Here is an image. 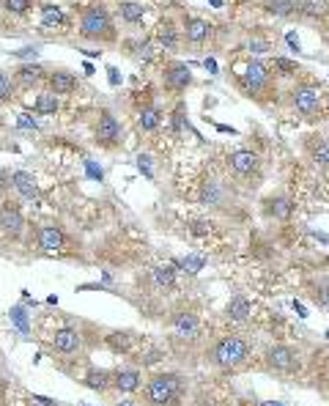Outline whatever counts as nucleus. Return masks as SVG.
<instances>
[{"instance_id": "79ce46f5", "label": "nucleus", "mask_w": 329, "mask_h": 406, "mask_svg": "<svg viewBox=\"0 0 329 406\" xmlns=\"http://www.w3.org/2000/svg\"><path fill=\"white\" fill-rule=\"evenodd\" d=\"M126 343H129V335L126 332H115V335H110V346L118 351V349H126Z\"/></svg>"}, {"instance_id": "72a5a7b5", "label": "nucleus", "mask_w": 329, "mask_h": 406, "mask_svg": "<svg viewBox=\"0 0 329 406\" xmlns=\"http://www.w3.org/2000/svg\"><path fill=\"white\" fill-rule=\"evenodd\" d=\"M132 47L138 50V53H135V58H138V61H146V64H149V61L154 58V47H151V41H149V39H143V41H135Z\"/></svg>"}, {"instance_id": "2f4dec72", "label": "nucleus", "mask_w": 329, "mask_h": 406, "mask_svg": "<svg viewBox=\"0 0 329 406\" xmlns=\"http://www.w3.org/2000/svg\"><path fill=\"white\" fill-rule=\"evenodd\" d=\"M272 69L277 77H297L299 75V64L297 61H288V58H274L272 61Z\"/></svg>"}, {"instance_id": "f3484780", "label": "nucleus", "mask_w": 329, "mask_h": 406, "mask_svg": "<svg viewBox=\"0 0 329 406\" xmlns=\"http://www.w3.org/2000/svg\"><path fill=\"white\" fill-rule=\"evenodd\" d=\"M140 385H143V376L138 368H121L113 373V387L121 393H135V390H140Z\"/></svg>"}, {"instance_id": "473e14b6", "label": "nucleus", "mask_w": 329, "mask_h": 406, "mask_svg": "<svg viewBox=\"0 0 329 406\" xmlns=\"http://www.w3.org/2000/svg\"><path fill=\"white\" fill-rule=\"evenodd\" d=\"M220 198H223V192H220V187H217V181H203V190H200V201L203 203H212V206H217L220 203Z\"/></svg>"}, {"instance_id": "9b49d317", "label": "nucleus", "mask_w": 329, "mask_h": 406, "mask_svg": "<svg viewBox=\"0 0 329 406\" xmlns=\"http://www.w3.org/2000/svg\"><path fill=\"white\" fill-rule=\"evenodd\" d=\"M22 228H25V217H22V209H19L17 203L6 201V203L0 206V231H3L6 237L17 239V237L22 234Z\"/></svg>"}, {"instance_id": "39448f33", "label": "nucleus", "mask_w": 329, "mask_h": 406, "mask_svg": "<svg viewBox=\"0 0 329 406\" xmlns=\"http://www.w3.org/2000/svg\"><path fill=\"white\" fill-rule=\"evenodd\" d=\"M288 104L302 118H316L321 116V91L313 82H297L288 91Z\"/></svg>"}, {"instance_id": "cd10ccee", "label": "nucleus", "mask_w": 329, "mask_h": 406, "mask_svg": "<svg viewBox=\"0 0 329 406\" xmlns=\"http://www.w3.org/2000/svg\"><path fill=\"white\" fill-rule=\"evenodd\" d=\"M82 385H85L88 390L104 393L107 387H113V373H107V371H88L85 379H82Z\"/></svg>"}, {"instance_id": "7c9ffc66", "label": "nucleus", "mask_w": 329, "mask_h": 406, "mask_svg": "<svg viewBox=\"0 0 329 406\" xmlns=\"http://www.w3.org/2000/svg\"><path fill=\"white\" fill-rule=\"evenodd\" d=\"M64 22H66V14L58 6H53V3L41 6V25L44 28H61Z\"/></svg>"}, {"instance_id": "b1692460", "label": "nucleus", "mask_w": 329, "mask_h": 406, "mask_svg": "<svg viewBox=\"0 0 329 406\" xmlns=\"http://www.w3.org/2000/svg\"><path fill=\"white\" fill-rule=\"evenodd\" d=\"M261 8L272 17H280V19H288L294 14H299V0H263Z\"/></svg>"}, {"instance_id": "f257e3e1", "label": "nucleus", "mask_w": 329, "mask_h": 406, "mask_svg": "<svg viewBox=\"0 0 329 406\" xmlns=\"http://www.w3.org/2000/svg\"><path fill=\"white\" fill-rule=\"evenodd\" d=\"M80 36L88 41H115L113 17L104 3H91L80 11Z\"/></svg>"}, {"instance_id": "c9c22d12", "label": "nucleus", "mask_w": 329, "mask_h": 406, "mask_svg": "<svg viewBox=\"0 0 329 406\" xmlns=\"http://www.w3.org/2000/svg\"><path fill=\"white\" fill-rule=\"evenodd\" d=\"M11 322H14V326L22 332V335H28L30 332V326H28V313L17 305V308H11Z\"/></svg>"}, {"instance_id": "6ab92c4d", "label": "nucleus", "mask_w": 329, "mask_h": 406, "mask_svg": "<svg viewBox=\"0 0 329 406\" xmlns=\"http://www.w3.org/2000/svg\"><path fill=\"white\" fill-rule=\"evenodd\" d=\"M14 82L22 85V88H33V85L47 82V75H44V69L39 64H25V66H19L14 72Z\"/></svg>"}, {"instance_id": "8fccbe9b", "label": "nucleus", "mask_w": 329, "mask_h": 406, "mask_svg": "<svg viewBox=\"0 0 329 406\" xmlns=\"http://www.w3.org/2000/svg\"><path fill=\"white\" fill-rule=\"evenodd\" d=\"M209 3H212V6H217V8H220V6H223V3H220V0H209Z\"/></svg>"}, {"instance_id": "aec40b11", "label": "nucleus", "mask_w": 329, "mask_h": 406, "mask_svg": "<svg viewBox=\"0 0 329 406\" xmlns=\"http://www.w3.org/2000/svg\"><path fill=\"white\" fill-rule=\"evenodd\" d=\"M250 316H252V302H250L247 297H242V294H236V297L225 305V319H228V322L245 324Z\"/></svg>"}, {"instance_id": "c85d7f7f", "label": "nucleus", "mask_w": 329, "mask_h": 406, "mask_svg": "<svg viewBox=\"0 0 329 406\" xmlns=\"http://www.w3.org/2000/svg\"><path fill=\"white\" fill-rule=\"evenodd\" d=\"M310 297L321 311H329V277H319L310 283Z\"/></svg>"}, {"instance_id": "6e6552de", "label": "nucleus", "mask_w": 329, "mask_h": 406, "mask_svg": "<svg viewBox=\"0 0 329 406\" xmlns=\"http://www.w3.org/2000/svg\"><path fill=\"white\" fill-rule=\"evenodd\" d=\"M228 170L236 178H258L261 176V157L250 149H236L228 154Z\"/></svg>"}, {"instance_id": "412c9836", "label": "nucleus", "mask_w": 329, "mask_h": 406, "mask_svg": "<svg viewBox=\"0 0 329 406\" xmlns=\"http://www.w3.org/2000/svg\"><path fill=\"white\" fill-rule=\"evenodd\" d=\"M11 184H14V190H17L25 201H36V198H39V184H36V178H33L30 173H25V170L11 173Z\"/></svg>"}, {"instance_id": "3c124183", "label": "nucleus", "mask_w": 329, "mask_h": 406, "mask_svg": "<svg viewBox=\"0 0 329 406\" xmlns=\"http://www.w3.org/2000/svg\"><path fill=\"white\" fill-rule=\"evenodd\" d=\"M3 390H6V385H3V379H0V396H3Z\"/></svg>"}, {"instance_id": "a19ab883", "label": "nucleus", "mask_w": 329, "mask_h": 406, "mask_svg": "<svg viewBox=\"0 0 329 406\" xmlns=\"http://www.w3.org/2000/svg\"><path fill=\"white\" fill-rule=\"evenodd\" d=\"M247 47H250V53H258V55L272 50V44H269L266 39H250V44H247Z\"/></svg>"}, {"instance_id": "c756f323", "label": "nucleus", "mask_w": 329, "mask_h": 406, "mask_svg": "<svg viewBox=\"0 0 329 406\" xmlns=\"http://www.w3.org/2000/svg\"><path fill=\"white\" fill-rule=\"evenodd\" d=\"M118 11H121V19L129 22V25H135V22H140V19L146 17V8H143L140 3H135V0H124V3L118 6Z\"/></svg>"}, {"instance_id": "c03bdc74", "label": "nucleus", "mask_w": 329, "mask_h": 406, "mask_svg": "<svg viewBox=\"0 0 329 406\" xmlns=\"http://www.w3.org/2000/svg\"><path fill=\"white\" fill-rule=\"evenodd\" d=\"M6 187H11V173H8V170H0V192H3Z\"/></svg>"}, {"instance_id": "7ed1b4c3", "label": "nucleus", "mask_w": 329, "mask_h": 406, "mask_svg": "<svg viewBox=\"0 0 329 406\" xmlns=\"http://www.w3.org/2000/svg\"><path fill=\"white\" fill-rule=\"evenodd\" d=\"M247 357H250V343L239 335H225L209 349V362L223 371L239 368L242 362H247Z\"/></svg>"}, {"instance_id": "a211bd4d", "label": "nucleus", "mask_w": 329, "mask_h": 406, "mask_svg": "<svg viewBox=\"0 0 329 406\" xmlns=\"http://www.w3.org/2000/svg\"><path fill=\"white\" fill-rule=\"evenodd\" d=\"M64 244H66V234L58 225H41L39 228V247L41 250L55 252V250H64Z\"/></svg>"}, {"instance_id": "9d476101", "label": "nucleus", "mask_w": 329, "mask_h": 406, "mask_svg": "<svg viewBox=\"0 0 329 406\" xmlns=\"http://www.w3.org/2000/svg\"><path fill=\"white\" fill-rule=\"evenodd\" d=\"M212 33H214V25L200 17H184V22H181V36L187 44H206L212 39Z\"/></svg>"}, {"instance_id": "393cba45", "label": "nucleus", "mask_w": 329, "mask_h": 406, "mask_svg": "<svg viewBox=\"0 0 329 406\" xmlns=\"http://www.w3.org/2000/svg\"><path fill=\"white\" fill-rule=\"evenodd\" d=\"M151 283H154V288H160V291H170V288L176 286V269H173V264L157 266V269L151 272Z\"/></svg>"}, {"instance_id": "ddd939ff", "label": "nucleus", "mask_w": 329, "mask_h": 406, "mask_svg": "<svg viewBox=\"0 0 329 406\" xmlns=\"http://www.w3.org/2000/svg\"><path fill=\"white\" fill-rule=\"evenodd\" d=\"M154 39H157V44L162 47V50H176L178 44H181V28L170 19V17H164V19H160V25H157V30H154Z\"/></svg>"}, {"instance_id": "58836bf2", "label": "nucleus", "mask_w": 329, "mask_h": 406, "mask_svg": "<svg viewBox=\"0 0 329 406\" xmlns=\"http://www.w3.org/2000/svg\"><path fill=\"white\" fill-rule=\"evenodd\" d=\"M14 85H17V82L11 80L6 72H0V102H8V99L14 96Z\"/></svg>"}, {"instance_id": "20e7f679", "label": "nucleus", "mask_w": 329, "mask_h": 406, "mask_svg": "<svg viewBox=\"0 0 329 406\" xmlns=\"http://www.w3.org/2000/svg\"><path fill=\"white\" fill-rule=\"evenodd\" d=\"M146 406H178L181 401V376L178 373H157L149 379L143 390Z\"/></svg>"}, {"instance_id": "5fc2aeb1", "label": "nucleus", "mask_w": 329, "mask_h": 406, "mask_svg": "<svg viewBox=\"0 0 329 406\" xmlns=\"http://www.w3.org/2000/svg\"><path fill=\"white\" fill-rule=\"evenodd\" d=\"M239 406H252V404H239Z\"/></svg>"}, {"instance_id": "de8ad7c7", "label": "nucleus", "mask_w": 329, "mask_h": 406, "mask_svg": "<svg viewBox=\"0 0 329 406\" xmlns=\"http://www.w3.org/2000/svg\"><path fill=\"white\" fill-rule=\"evenodd\" d=\"M115 406H140L138 401H132V398H126V401H118Z\"/></svg>"}, {"instance_id": "2eb2a0df", "label": "nucleus", "mask_w": 329, "mask_h": 406, "mask_svg": "<svg viewBox=\"0 0 329 406\" xmlns=\"http://www.w3.org/2000/svg\"><path fill=\"white\" fill-rule=\"evenodd\" d=\"M305 149H308V157L313 160L316 167L329 170V140L324 135H310L308 143H305Z\"/></svg>"}, {"instance_id": "5701e85b", "label": "nucleus", "mask_w": 329, "mask_h": 406, "mask_svg": "<svg viewBox=\"0 0 329 406\" xmlns=\"http://www.w3.org/2000/svg\"><path fill=\"white\" fill-rule=\"evenodd\" d=\"M291 209H294V203H291L285 195H272V198H266V203H263L266 217H274V220H288V217H291Z\"/></svg>"}, {"instance_id": "bb28decb", "label": "nucleus", "mask_w": 329, "mask_h": 406, "mask_svg": "<svg viewBox=\"0 0 329 406\" xmlns=\"http://www.w3.org/2000/svg\"><path fill=\"white\" fill-rule=\"evenodd\" d=\"M58 96L53 93V91H41L39 96H36V102H33V110L39 113V116H55L58 113Z\"/></svg>"}, {"instance_id": "37998d69", "label": "nucleus", "mask_w": 329, "mask_h": 406, "mask_svg": "<svg viewBox=\"0 0 329 406\" xmlns=\"http://www.w3.org/2000/svg\"><path fill=\"white\" fill-rule=\"evenodd\" d=\"M138 167H140V170H143V173H146L149 178L154 176V170H151V163H149V157H138Z\"/></svg>"}, {"instance_id": "1a4fd4ad", "label": "nucleus", "mask_w": 329, "mask_h": 406, "mask_svg": "<svg viewBox=\"0 0 329 406\" xmlns=\"http://www.w3.org/2000/svg\"><path fill=\"white\" fill-rule=\"evenodd\" d=\"M162 85L170 93H184L192 85V69L181 61H170L162 69Z\"/></svg>"}, {"instance_id": "f03ea898", "label": "nucleus", "mask_w": 329, "mask_h": 406, "mask_svg": "<svg viewBox=\"0 0 329 406\" xmlns=\"http://www.w3.org/2000/svg\"><path fill=\"white\" fill-rule=\"evenodd\" d=\"M239 88L255 102H269L274 96V72H269V66H263L261 61H250L239 75Z\"/></svg>"}, {"instance_id": "a18cd8bd", "label": "nucleus", "mask_w": 329, "mask_h": 406, "mask_svg": "<svg viewBox=\"0 0 329 406\" xmlns=\"http://www.w3.org/2000/svg\"><path fill=\"white\" fill-rule=\"evenodd\" d=\"M107 72H110V85H118V82H121V77H118V72H115L113 66H110Z\"/></svg>"}, {"instance_id": "423d86ee", "label": "nucleus", "mask_w": 329, "mask_h": 406, "mask_svg": "<svg viewBox=\"0 0 329 406\" xmlns=\"http://www.w3.org/2000/svg\"><path fill=\"white\" fill-rule=\"evenodd\" d=\"M266 365L277 373H297L302 360H299V349L294 346H285V343H277L272 349H266Z\"/></svg>"}, {"instance_id": "603ef678", "label": "nucleus", "mask_w": 329, "mask_h": 406, "mask_svg": "<svg viewBox=\"0 0 329 406\" xmlns=\"http://www.w3.org/2000/svg\"><path fill=\"white\" fill-rule=\"evenodd\" d=\"M30 406H44V404H39V401H33V398H30Z\"/></svg>"}, {"instance_id": "f704fd0d", "label": "nucleus", "mask_w": 329, "mask_h": 406, "mask_svg": "<svg viewBox=\"0 0 329 406\" xmlns=\"http://www.w3.org/2000/svg\"><path fill=\"white\" fill-rule=\"evenodd\" d=\"M184 118H187V107L178 102L176 110H173V116H170V121H173V135H181V132H184Z\"/></svg>"}, {"instance_id": "f8f14e48", "label": "nucleus", "mask_w": 329, "mask_h": 406, "mask_svg": "<svg viewBox=\"0 0 329 406\" xmlns=\"http://www.w3.org/2000/svg\"><path fill=\"white\" fill-rule=\"evenodd\" d=\"M80 346H82L80 332H77L75 326H61V329H55V335H53V349H55L58 354H77Z\"/></svg>"}, {"instance_id": "49530a36", "label": "nucleus", "mask_w": 329, "mask_h": 406, "mask_svg": "<svg viewBox=\"0 0 329 406\" xmlns=\"http://www.w3.org/2000/svg\"><path fill=\"white\" fill-rule=\"evenodd\" d=\"M198 406H223L220 401H214V398H200V404Z\"/></svg>"}, {"instance_id": "e433bc0d", "label": "nucleus", "mask_w": 329, "mask_h": 406, "mask_svg": "<svg viewBox=\"0 0 329 406\" xmlns=\"http://www.w3.org/2000/svg\"><path fill=\"white\" fill-rule=\"evenodd\" d=\"M181 266H184L189 275H198V272L206 266V258H203V255H187V258L181 261Z\"/></svg>"}, {"instance_id": "a878e982", "label": "nucleus", "mask_w": 329, "mask_h": 406, "mask_svg": "<svg viewBox=\"0 0 329 406\" xmlns=\"http://www.w3.org/2000/svg\"><path fill=\"white\" fill-rule=\"evenodd\" d=\"M327 14V0H299V17H305V19H324Z\"/></svg>"}, {"instance_id": "4be33fe9", "label": "nucleus", "mask_w": 329, "mask_h": 406, "mask_svg": "<svg viewBox=\"0 0 329 406\" xmlns=\"http://www.w3.org/2000/svg\"><path fill=\"white\" fill-rule=\"evenodd\" d=\"M160 124H162V110H160L154 102H151V104H143V107L138 110V127H140L143 132H157Z\"/></svg>"}, {"instance_id": "864d4df0", "label": "nucleus", "mask_w": 329, "mask_h": 406, "mask_svg": "<svg viewBox=\"0 0 329 406\" xmlns=\"http://www.w3.org/2000/svg\"><path fill=\"white\" fill-rule=\"evenodd\" d=\"M266 406H283V404H266Z\"/></svg>"}, {"instance_id": "ea45409f", "label": "nucleus", "mask_w": 329, "mask_h": 406, "mask_svg": "<svg viewBox=\"0 0 329 406\" xmlns=\"http://www.w3.org/2000/svg\"><path fill=\"white\" fill-rule=\"evenodd\" d=\"M209 231H212V223H206V220H192V225H189L192 237H206Z\"/></svg>"}, {"instance_id": "4468645a", "label": "nucleus", "mask_w": 329, "mask_h": 406, "mask_svg": "<svg viewBox=\"0 0 329 406\" xmlns=\"http://www.w3.org/2000/svg\"><path fill=\"white\" fill-rule=\"evenodd\" d=\"M77 88H80L77 77L72 72H66V69H58V72H50L47 75V91H53L55 96H69Z\"/></svg>"}, {"instance_id": "dca6fc26", "label": "nucleus", "mask_w": 329, "mask_h": 406, "mask_svg": "<svg viewBox=\"0 0 329 406\" xmlns=\"http://www.w3.org/2000/svg\"><path fill=\"white\" fill-rule=\"evenodd\" d=\"M170 324H173V332L178 338H198V332H200V322L192 311H178Z\"/></svg>"}, {"instance_id": "0eeeda50", "label": "nucleus", "mask_w": 329, "mask_h": 406, "mask_svg": "<svg viewBox=\"0 0 329 406\" xmlns=\"http://www.w3.org/2000/svg\"><path fill=\"white\" fill-rule=\"evenodd\" d=\"M93 140L102 146V149H115L121 143V124L113 113H99L96 124H93Z\"/></svg>"}, {"instance_id": "4c0bfd02", "label": "nucleus", "mask_w": 329, "mask_h": 406, "mask_svg": "<svg viewBox=\"0 0 329 406\" xmlns=\"http://www.w3.org/2000/svg\"><path fill=\"white\" fill-rule=\"evenodd\" d=\"M33 6V0H3V8L11 14H28Z\"/></svg>"}, {"instance_id": "09e8293b", "label": "nucleus", "mask_w": 329, "mask_h": 406, "mask_svg": "<svg viewBox=\"0 0 329 406\" xmlns=\"http://www.w3.org/2000/svg\"><path fill=\"white\" fill-rule=\"evenodd\" d=\"M313 237H316V239H319V242L329 244V237H327V234H313Z\"/></svg>"}]
</instances>
